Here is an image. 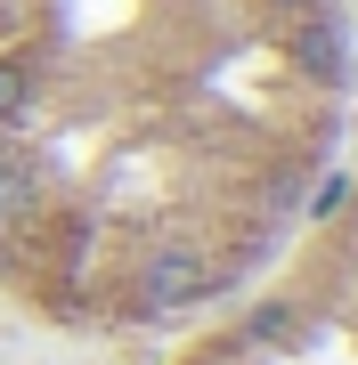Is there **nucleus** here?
Listing matches in <instances>:
<instances>
[{
  "label": "nucleus",
  "instance_id": "1",
  "mask_svg": "<svg viewBox=\"0 0 358 365\" xmlns=\"http://www.w3.org/2000/svg\"><path fill=\"white\" fill-rule=\"evenodd\" d=\"M342 0H0V276L57 325H171L309 203Z\"/></svg>",
  "mask_w": 358,
  "mask_h": 365
}]
</instances>
